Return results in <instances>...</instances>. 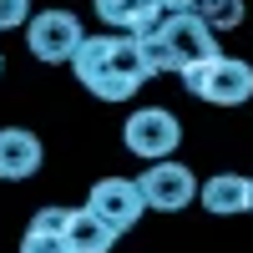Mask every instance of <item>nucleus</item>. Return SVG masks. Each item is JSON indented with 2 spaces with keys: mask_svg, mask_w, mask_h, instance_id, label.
Wrapping results in <instances>:
<instances>
[{
  "mask_svg": "<svg viewBox=\"0 0 253 253\" xmlns=\"http://www.w3.org/2000/svg\"><path fill=\"white\" fill-rule=\"evenodd\" d=\"M71 71L96 101H126L152 76L147 61H142V41L137 36H86L76 61H71Z\"/></svg>",
  "mask_w": 253,
  "mask_h": 253,
  "instance_id": "1",
  "label": "nucleus"
},
{
  "mask_svg": "<svg viewBox=\"0 0 253 253\" xmlns=\"http://www.w3.org/2000/svg\"><path fill=\"white\" fill-rule=\"evenodd\" d=\"M182 86L193 91L198 101H208V107H243V101L253 96V66L238 56H213V61H198V66L182 71Z\"/></svg>",
  "mask_w": 253,
  "mask_h": 253,
  "instance_id": "2",
  "label": "nucleus"
},
{
  "mask_svg": "<svg viewBox=\"0 0 253 253\" xmlns=\"http://www.w3.org/2000/svg\"><path fill=\"white\" fill-rule=\"evenodd\" d=\"M81 41H86V31H81L76 10H66V5L41 10V15H31V26H26V46H31L36 61H46V66H61V61L71 66L76 51H81Z\"/></svg>",
  "mask_w": 253,
  "mask_h": 253,
  "instance_id": "3",
  "label": "nucleus"
},
{
  "mask_svg": "<svg viewBox=\"0 0 253 253\" xmlns=\"http://www.w3.org/2000/svg\"><path fill=\"white\" fill-rule=\"evenodd\" d=\"M122 142H126V152L142 157V162H167L177 152V142H182V122L167 107H142V112L126 117Z\"/></svg>",
  "mask_w": 253,
  "mask_h": 253,
  "instance_id": "4",
  "label": "nucleus"
},
{
  "mask_svg": "<svg viewBox=\"0 0 253 253\" xmlns=\"http://www.w3.org/2000/svg\"><path fill=\"white\" fill-rule=\"evenodd\" d=\"M137 187H142V198H147V208H157V213H182L187 203H198V193H203V182L193 177V167L187 162H152L147 172L137 177Z\"/></svg>",
  "mask_w": 253,
  "mask_h": 253,
  "instance_id": "5",
  "label": "nucleus"
},
{
  "mask_svg": "<svg viewBox=\"0 0 253 253\" xmlns=\"http://www.w3.org/2000/svg\"><path fill=\"white\" fill-rule=\"evenodd\" d=\"M86 208H91V213L107 223V228L126 233V228H137V223H142L147 198H142V187H137L132 177H101V182H91Z\"/></svg>",
  "mask_w": 253,
  "mask_h": 253,
  "instance_id": "6",
  "label": "nucleus"
},
{
  "mask_svg": "<svg viewBox=\"0 0 253 253\" xmlns=\"http://www.w3.org/2000/svg\"><path fill=\"white\" fill-rule=\"evenodd\" d=\"M157 36L172 46V56L182 61V71H187V66H198V61H213V56H218V36L208 31L193 10H172V15L162 20V31H157Z\"/></svg>",
  "mask_w": 253,
  "mask_h": 253,
  "instance_id": "7",
  "label": "nucleus"
},
{
  "mask_svg": "<svg viewBox=\"0 0 253 253\" xmlns=\"http://www.w3.org/2000/svg\"><path fill=\"white\" fill-rule=\"evenodd\" d=\"M46 147L31 126H0V182H26L41 172Z\"/></svg>",
  "mask_w": 253,
  "mask_h": 253,
  "instance_id": "8",
  "label": "nucleus"
},
{
  "mask_svg": "<svg viewBox=\"0 0 253 253\" xmlns=\"http://www.w3.org/2000/svg\"><path fill=\"white\" fill-rule=\"evenodd\" d=\"M91 5L101 15V26L126 31V36H152V31H162V20L172 15L162 0H91Z\"/></svg>",
  "mask_w": 253,
  "mask_h": 253,
  "instance_id": "9",
  "label": "nucleus"
},
{
  "mask_svg": "<svg viewBox=\"0 0 253 253\" xmlns=\"http://www.w3.org/2000/svg\"><path fill=\"white\" fill-rule=\"evenodd\" d=\"M198 203H203L213 218H238V213H253V177H243V172H213V177L203 182Z\"/></svg>",
  "mask_w": 253,
  "mask_h": 253,
  "instance_id": "10",
  "label": "nucleus"
},
{
  "mask_svg": "<svg viewBox=\"0 0 253 253\" xmlns=\"http://www.w3.org/2000/svg\"><path fill=\"white\" fill-rule=\"evenodd\" d=\"M117 228H107L91 208H71V228H66V243L71 253H112L117 248Z\"/></svg>",
  "mask_w": 253,
  "mask_h": 253,
  "instance_id": "11",
  "label": "nucleus"
},
{
  "mask_svg": "<svg viewBox=\"0 0 253 253\" xmlns=\"http://www.w3.org/2000/svg\"><path fill=\"white\" fill-rule=\"evenodd\" d=\"M193 15H198L213 36H218V31H238V26H243V0H198Z\"/></svg>",
  "mask_w": 253,
  "mask_h": 253,
  "instance_id": "12",
  "label": "nucleus"
},
{
  "mask_svg": "<svg viewBox=\"0 0 253 253\" xmlns=\"http://www.w3.org/2000/svg\"><path fill=\"white\" fill-rule=\"evenodd\" d=\"M142 41V61H147V71L152 76H182V61L172 56V46H167V41L152 31V36H137Z\"/></svg>",
  "mask_w": 253,
  "mask_h": 253,
  "instance_id": "13",
  "label": "nucleus"
},
{
  "mask_svg": "<svg viewBox=\"0 0 253 253\" xmlns=\"http://www.w3.org/2000/svg\"><path fill=\"white\" fill-rule=\"evenodd\" d=\"M20 253H71V243L61 238V233H36V228H26Z\"/></svg>",
  "mask_w": 253,
  "mask_h": 253,
  "instance_id": "14",
  "label": "nucleus"
},
{
  "mask_svg": "<svg viewBox=\"0 0 253 253\" xmlns=\"http://www.w3.org/2000/svg\"><path fill=\"white\" fill-rule=\"evenodd\" d=\"M36 233H61L66 238V228H71V208H41V213L31 218Z\"/></svg>",
  "mask_w": 253,
  "mask_h": 253,
  "instance_id": "15",
  "label": "nucleus"
},
{
  "mask_svg": "<svg viewBox=\"0 0 253 253\" xmlns=\"http://www.w3.org/2000/svg\"><path fill=\"white\" fill-rule=\"evenodd\" d=\"M20 20H31V0H0V31H15Z\"/></svg>",
  "mask_w": 253,
  "mask_h": 253,
  "instance_id": "16",
  "label": "nucleus"
},
{
  "mask_svg": "<svg viewBox=\"0 0 253 253\" xmlns=\"http://www.w3.org/2000/svg\"><path fill=\"white\" fill-rule=\"evenodd\" d=\"M162 5H167V10H193L198 0H162Z\"/></svg>",
  "mask_w": 253,
  "mask_h": 253,
  "instance_id": "17",
  "label": "nucleus"
},
{
  "mask_svg": "<svg viewBox=\"0 0 253 253\" xmlns=\"http://www.w3.org/2000/svg\"><path fill=\"white\" fill-rule=\"evenodd\" d=\"M0 76H5V51H0Z\"/></svg>",
  "mask_w": 253,
  "mask_h": 253,
  "instance_id": "18",
  "label": "nucleus"
}]
</instances>
